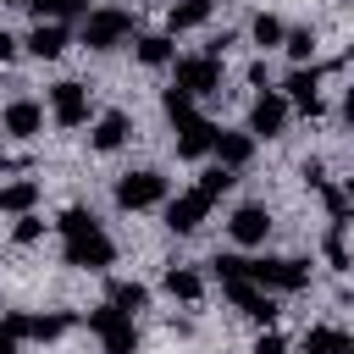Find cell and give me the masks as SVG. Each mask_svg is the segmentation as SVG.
<instances>
[{
  "instance_id": "6da1fadb",
  "label": "cell",
  "mask_w": 354,
  "mask_h": 354,
  "mask_svg": "<svg viewBox=\"0 0 354 354\" xmlns=\"http://www.w3.org/2000/svg\"><path fill=\"white\" fill-rule=\"evenodd\" d=\"M55 232H61V260L77 266V271H105V266L116 260L111 232H105L88 210H66V216L55 221Z\"/></svg>"
},
{
  "instance_id": "7a4b0ae2",
  "label": "cell",
  "mask_w": 354,
  "mask_h": 354,
  "mask_svg": "<svg viewBox=\"0 0 354 354\" xmlns=\"http://www.w3.org/2000/svg\"><path fill=\"white\" fill-rule=\"evenodd\" d=\"M243 282H254V288H266V293H299V288L310 282V260H282V254H260V260H249Z\"/></svg>"
},
{
  "instance_id": "3957f363",
  "label": "cell",
  "mask_w": 354,
  "mask_h": 354,
  "mask_svg": "<svg viewBox=\"0 0 354 354\" xmlns=\"http://www.w3.org/2000/svg\"><path fill=\"white\" fill-rule=\"evenodd\" d=\"M127 33H133V11H122V6H94V11H83V44H88V50H116Z\"/></svg>"
},
{
  "instance_id": "277c9868",
  "label": "cell",
  "mask_w": 354,
  "mask_h": 354,
  "mask_svg": "<svg viewBox=\"0 0 354 354\" xmlns=\"http://www.w3.org/2000/svg\"><path fill=\"white\" fill-rule=\"evenodd\" d=\"M88 326H94V337H100L105 354H138V326H133V315L100 304V310H88Z\"/></svg>"
},
{
  "instance_id": "5b68a950",
  "label": "cell",
  "mask_w": 354,
  "mask_h": 354,
  "mask_svg": "<svg viewBox=\"0 0 354 354\" xmlns=\"http://www.w3.org/2000/svg\"><path fill=\"white\" fill-rule=\"evenodd\" d=\"M171 199V183L160 177V171H127L122 183H116V205L122 210H155V205H166Z\"/></svg>"
},
{
  "instance_id": "8992f818",
  "label": "cell",
  "mask_w": 354,
  "mask_h": 354,
  "mask_svg": "<svg viewBox=\"0 0 354 354\" xmlns=\"http://www.w3.org/2000/svg\"><path fill=\"white\" fill-rule=\"evenodd\" d=\"M72 326V315L66 310H50V315H28V310H6V321H0V332H11L17 343L22 337H33V343H55L61 332Z\"/></svg>"
},
{
  "instance_id": "52a82bcc",
  "label": "cell",
  "mask_w": 354,
  "mask_h": 354,
  "mask_svg": "<svg viewBox=\"0 0 354 354\" xmlns=\"http://www.w3.org/2000/svg\"><path fill=\"white\" fill-rule=\"evenodd\" d=\"M321 77H326L321 66H293V72H288V83H282L277 94H282L299 116H310V122H315V116L326 111V105H321Z\"/></svg>"
},
{
  "instance_id": "ba28073f",
  "label": "cell",
  "mask_w": 354,
  "mask_h": 354,
  "mask_svg": "<svg viewBox=\"0 0 354 354\" xmlns=\"http://www.w3.org/2000/svg\"><path fill=\"white\" fill-rule=\"evenodd\" d=\"M288 116H293V105L277 88H260L254 105H249V138H282L288 133Z\"/></svg>"
},
{
  "instance_id": "9c48e42d",
  "label": "cell",
  "mask_w": 354,
  "mask_h": 354,
  "mask_svg": "<svg viewBox=\"0 0 354 354\" xmlns=\"http://www.w3.org/2000/svg\"><path fill=\"white\" fill-rule=\"evenodd\" d=\"M171 66H177L171 88H183L188 100H194V94H216V88H221V61H210V55H183V61H171Z\"/></svg>"
},
{
  "instance_id": "30bf717a",
  "label": "cell",
  "mask_w": 354,
  "mask_h": 354,
  "mask_svg": "<svg viewBox=\"0 0 354 354\" xmlns=\"http://www.w3.org/2000/svg\"><path fill=\"white\" fill-rule=\"evenodd\" d=\"M50 116L61 122V127H83L88 122V88L83 83H50Z\"/></svg>"
},
{
  "instance_id": "8fae6325",
  "label": "cell",
  "mask_w": 354,
  "mask_h": 354,
  "mask_svg": "<svg viewBox=\"0 0 354 354\" xmlns=\"http://www.w3.org/2000/svg\"><path fill=\"white\" fill-rule=\"evenodd\" d=\"M205 216H210V199H205L199 188H188V194L166 199V227H171V232H199V227H205Z\"/></svg>"
},
{
  "instance_id": "7c38bea8",
  "label": "cell",
  "mask_w": 354,
  "mask_h": 354,
  "mask_svg": "<svg viewBox=\"0 0 354 354\" xmlns=\"http://www.w3.org/2000/svg\"><path fill=\"white\" fill-rule=\"evenodd\" d=\"M227 232H232V243L254 249V243H266V238H271V210H266V205H238V210H232V221H227Z\"/></svg>"
},
{
  "instance_id": "4fadbf2b",
  "label": "cell",
  "mask_w": 354,
  "mask_h": 354,
  "mask_svg": "<svg viewBox=\"0 0 354 354\" xmlns=\"http://www.w3.org/2000/svg\"><path fill=\"white\" fill-rule=\"evenodd\" d=\"M221 288H227V299H232L254 326H271V321H277V299H271L266 288H254V282H221Z\"/></svg>"
},
{
  "instance_id": "5bb4252c",
  "label": "cell",
  "mask_w": 354,
  "mask_h": 354,
  "mask_svg": "<svg viewBox=\"0 0 354 354\" xmlns=\"http://www.w3.org/2000/svg\"><path fill=\"white\" fill-rule=\"evenodd\" d=\"M0 133H11V138H39V133H44V105H39V100H11V105L0 111Z\"/></svg>"
},
{
  "instance_id": "9a60e30c",
  "label": "cell",
  "mask_w": 354,
  "mask_h": 354,
  "mask_svg": "<svg viewBox=\"0 0 354 354\" xmlns=\"http://www.w3.org/2000/svg\"><path fill=\"white\" fill-rule=\"evenodd\" d=\"M127 133H133L127 111H100V116H94V133H88V144H94L100 155H111V149H122V144H127Z\"/></svg>"
},
{
  "instance_id": "2e32d148",
  "label": "cell",
  "mask_w": 354,
  "mask_h": 354,
  "mask_svg": "<svg viewBox=\"0 0 354 354\" xmlns=\"http://www.w3.org/2000/svg\"><path fill=\"white\" fill-rule=\"evenodd\" d=\"M210 144H216V122H210V116H194V122L177 127V155H183V160H205Z\"/></svg>"
},
{
  "instance_id": "e0dca14e",
  "label": "cell",
  "mask_w": 354,
  "mask_h": 354,
  "mask_svg": "<svg viewBox=\"0 0 354 354\" xmlns=\"http://www.w3.org/2000/svg\"><path fill=\"white\" fill-rule=\"evenodd\" d=\"M28 55H39V61H55L61 50H66V22H33V33L28 39H17Z\"/></svg>"
},
{
  "instance_id": "ac0fdd59",
  "label": "cell",
  "mask_w": 354,
  "mask_h": 354,
  "mask_svg": "<svg viewBox=\"0 0 354 354\" xmlns=\"http://www.w3.org/2000/svg\"><path fill=\"white\" fill-rule=\"evenodd\" d=\"M210 155H216V166L238 171V166H249V155H254V138H249V133H227V127H216V144H210Z\"/></svg>"
},
{
  "instance_id": "d6986e66",
  "label": "cell",
  "mask_w": 354,
  "mask_h": 354,
  "mask_svg": "<svg viewBox=\"0 0 354 354\" xmlns=\"http://www.w3.org/2000/svg\"><path fill=\"white\" fill-rule=\"evenodd\" d=\"M299 348H304V354H354V337H348L343 326H304Z\"/></svg>"
},
{
  "instance_id": "ffe728a7",
  "label": "cell",
  "mask_w": 354,
  "mask_h": 354,
  "mask_svg": "<svg viewBox=\"0 0 354 354\" xmlns=\"http://www.w3.org/2000/svg\"><path fill=\"white\" fill-rule=\"evenodd\" d=\"M210 11H216V0H177V6L166 11V28H171V33L205 28V22H210Z\"/></svg>"
},
{
  "instance_id": "44dd1931",
  "label": "cell",
  "mask_w": 354,
  "mask_h": 354,
  "mask_svg": "<svg viewBox=\"0 0 354 354\" xmlns=\"http://www.w3.org/2000/svg\"><path fill=\"white\" fill-rule=\"evenodd\" d=\"M160 288H166L171 299H183V304H194V299L205 293V277H199V271H188V266H166V277H160Z\"/></svg>"
},
{
  "instance_id": "7402d4cb",
  "label": "cell",
  "mask_w": 354,
  "mask_h": 354,
  "mask_svg": "<svg viewBox=\"0 0 354 354\" xmlns=\"http://www.w3.org/2000/svg\"><path fill=\"white\" fill-rule=\"evenodd\" d=\"M33 205H39V183H33V177L0 183V210H11V216H28Z\"/></svg>"
},
{
  "instance_id": "603a6c76",
  "label": "cell",
  "mask_w": 354,
  "mask_h": 354,
  "mask_svg": "<svg viewBox=\"0 0 354 354\" xmlns=\"http://www.w3.org/2000/svg\"><path fill=\"white\" fill-rule=\"evenodd\" d=\"M105 304L122 310V315H138V310L149 304V288H144V282H111V288H105Z\"/></svg>"
},
{
  "instance_id": "cb8c5ba5",
  "label": "cell",
  "mask_w": 354,
  "mask_h": 354,
  "mask_svg": "<svg viewBox=\"0 0 354 354\" xmlns=\"http://www.w3.org/2000/svg\"><path fill=\"white\" fill-rule=\"evenodd\" d=\"M39 22H72V17H83L88 11V0H22Z\"/></svg>"
},
{
  "instance_id": "d4e9b609",
  "label": "cell",
  "mask_w": 354,
  "mask_h": 354,
  "mask_svg": "<svg viewBox=\"0 0 354 354\" xmlns=\"http://www.w3.org/2000/svg\"><path fill=\"white\" fill-rule=\"evenodd\" d=\"M138 61H144V66H171L177 50H171L166 33H138Z\"/></svg>"
},
{
  "instance_id": "484cf974",
  "label": "cell",
  "mask_w": 354,
  "mask_h": 354,
  "mask_svg": "<svg viewBox=\"0 0 354 354\" xmlns=\"http://www.w3.org/2000/svg\"><path fill=\"white\" fill-rule=\"evenodd\" d=\"M282 50H288L299 66H315V33H310V28H288V33H282Z\"/></svg>"
},
{
  "instance_id": "4316f807",
  "label": "cell",
  "mask_w": 354,
  "mask_h": 354,
  "mask_svg": "<svg viewBox=\"0 0 354 354\" xmlns=\"http://www.w3.org/2000/svg\"><path fill=\"white\" fill-rule=\"evenodd\" d=\"M232 183H238V171H227V166H205V171H199V183H194V188H199V194H205V199H210V205H216V199H221V194H227V188H232Z\"/></svg>"
},
{
  "instance_id": "83f0119b",
  "label": "cell",
  "mask_w": 354,
  "mask_h": 354,
  "mask_svg": "<svg viewBox=\"0 0 354 354\" xmlns=\"http://www.w3.org/2000/svg\"><path fill=\"white\" fill-rule=\"evenodd\" d=\"M249 33H254V44H260V50H282V33H288V28H282V17H271V11H260Z\"/></svg>"
},
{
  "instance_id": "f1b7e54d",
  "label": "cell",
  "mask_w": 354,
  "mask_h": 354,
  "mask_svg": "<svg viewBox=\"0 0 354 354\" xmlns=\"http://www.w3.org/2000/svg\"><path fill=\"white\" fill-rule=\"evenodd\" d=\"M160 111H166V122H171V127H183V122H194V116H199V111H194V100H188L183 88H166V94H160Z\"/></svg>"
},
{
  "instance_id": "f546056e",
  "label": "cell",
  "mask_w": 354,
  "mask_h": 354,
  "mask_svg": "<svg viewBox=\"0 0 354 354\" xmlns=\"http://www.w3.org/2000/svg\"><path fill=\"white\" fill-rule=\"evenodd\" d=\"M39 238H44V221H39L33 210H28V216H17V227H11V243H17V249H33Z\"/></svg>"
},
{
  "instance_id": "4dcf8cb0",
  "label": "cell",
  "mask_w": 354,
  "mask_h": 354,
  "mask_svg": "<svg viewBox=\"0 0 354 354\" xmlns=\"http://www.w3.org/2000/svg\"><path fill=\"white\" fill-rule=\"evenodd\" d=\"M343 232H348V221H332V232H326V266H332V271H348V249H343Z\"/></svg>"
},
{
  "instance_id": "1f68e13d",
  "label": "cell",
  "mask_w": 354,
  "mask_h": 354,
  "mask_svg": "<svg viewBox=\"0 0 354 354\" xmlns=\"http://www.w3.org/2000/svg\"><path fill=\"white\" fill-rule=\"evenodd\" d=\"M210 271H216L221 282H243V271H249V260H243V254H216V260H210Z\"/></svg>"
},
{
  "instance_id": "d6a6232c",
  "label": "cell",
  "mask_w": 354,
  "mask_h": 354,
  "mask_svg": "<svg viewBox=\"0 0 354 354\" xmlns=\"http://www.w3.org/2000/svg\"><path fill=\"white\" fill-rule=\"evenodd\" d=\"M321 199H326V216H332V221H348V194H343L337 183H321Z\"/></svg>"
},
{
  "instance_id": "836d02e7",
  "label": "cell",
  "mask_w": 354,
  "mask_h": 354,
  "mask_svg": "<svg viewBox=\"0 0 354 354\" xmlns=\"http://www.w3.org/2000/svg\"><path fill=\"white\" fill-rule=\"evenodd\" d=\"M249 354H288V337H282V332H271V326H266V332H260V337H254V348H249Z\"/></svg>"
},
{
  "instance_id": "e575fe53",
  "label": "cell",
  "mask_w": 354,
  "mask_h": 354,
  "mask_svg": "<svg viewBox=\"0 0 354 354\" xmlns=\"http://www.w3.org/2000/svg\"><path fill=\"white\" fill-rule=\"evenodd\" d=\"M304 183L321 188V183H326V166H321V160H304Z\"/></svg>"
},
{
  "instance_id": "d590c367",
  "label": "cell",
  "mask_w": 354,
  "mask_h": 354,
  "mask_svg": "<svg viewBox=\"0 0 354 354\" xmlns=\"http://www.w3.org/2000/svg\"><path fill=\"white\" fill-rule=\"evenodd\" d=\"M11 55H17V39H11V33H6V28H0V66H6V61H11Z\"/></svg>"
},
{
  "instance_id": "8d00e7d4",
  "label": "cell",
  "mask_w": 354,
  "mask_h": 354,
  "mask_svg": "<svg viewBox=\"0 0 354 354\" xmlns=\"http://www.w3.org/2000/svg\"><path fill=\"white\" fill-rule=\"evenodd\" d=\"M17 348H22V343H17L11 332H0V354H17Z\"/></svg>"
},
{
  "instance_id": "74e56055",
  "label": "cell",
  "mask_w": 354,
  "mask_h": 354,
  "mask_svg": "<svg viewBox=\"0 0 354 354\" xmlns=\"http://www.w3.org/2000/svg\"><path fill=\"white\" fill-rule=\"evenodd\" d=\"M0 6H22V0H0Z\"/></svg>"
}]
</instances>
